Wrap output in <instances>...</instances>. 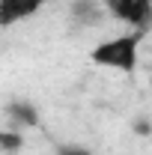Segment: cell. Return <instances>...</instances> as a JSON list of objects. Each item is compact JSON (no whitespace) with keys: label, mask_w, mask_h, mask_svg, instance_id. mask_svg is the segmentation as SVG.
I'll list each match as a JSON object with an SVG mask.
<instances>
[{"label":"cell","mask_w":152,"mask_h":155,"mask_svg":"<svg viewBox=\"0 0 152 155\" xmlns=\"http://www.w3.org/2000/svg\"><path fill=\"white\" fill-rule=\"evenodd\" d=\"M134 131H137V134H149V119H146V116H137V119H134Z\"/></svg>","instance_id":"ba28073f"},{"label":"cell","mask_w":152,"mask_h":155,"mask_svg":"<svg viewBox=\"0 0 152 155\" xmlns=\"http://www.w3.org/2000/svg\"><path fill=\"white\" fill-rule=\"evenodd\" d=\"M48 0H0V27H12L18 21L33 18Z\"/></svg>","instance_id":"3957f363"},{"label":"cell","mask_w":152,"mask_h":155,"mask_svg":"<svg viewBox=\"0 0 152 155\" xmlns=\"http://www.w3.org/2000/svg\"><path fill=\"white\" fill-rule=\"evenodd\" d=\"M69 18L81 30H93V27H101L104 24V6L98 0H72Z\"/></svg>","instance_id":"7a4b0ae2"},{"label":"cell","mask_w":152,"mask_h":155,"mask_svg":"<svg viewBox=\"0 0 152 155\" xmlns=\"http://www.w3.org/2000/svg\"><path fill=\"white\" fill-rule=\"evenodd\" d=\"M57 155H93L87 146H60Z\"/></svg>","instance_id":"52a82bcc"},{"label":"cell","mask_w":152,"mask_h":155,"mask_svg":"<svg viewBox=\"0 0 152 155\" xmlns=\"http://www.w3.org/2000/svg\"><path fill=\"white\" fill-rule=\"evenodd\" d=\"M6 116H9V128H15V131H21V128H36L39 125V110L33 107V101H24V98H18V101H9L6 104Z\"/></svg>","instance_id":"277c9868"},{"label":"cell","mask_w":152,"mask_h":155,"mask_svg":"<svg viewBox=\"0 0 152 155\" xmlns=\"http://www.w3.org/2000/svg\"><path fill=\"white\" fill-rule=\"evenodd\" d=\"M140 39H143V33L134 30V33H125V36L98 42L93 51H90V60H93L95 66H104V69H116V72L131 75L134 69H137V48H140Z\"/></svg>","instance_id":"6da1fadb"},{"label":"cell","mask_w":152,"mask_h":155,"mask_svg":"<svg viewBox=\"0 0 152 155\" xmlns=\"http://www.w3.org/2000/svg\"><path fill=\"white\" fill-rule=\"evenodd\" d=\"M21 146H24L21 131H15V128H0V149L3 152H18Z\"/></svg>","instance_id":"8992f818"},{"label":"cell","mask_w":152,"mask_h":155,"mask_svg":"<svg viewBox=\"0 0 152 155\" xmlns=\"http://www.w3.org/2000/svg\"><path fill=\"white\" fill-rule=\"evenodd\" d=\"M134 3H137V0H107V3H104V12H107V15H114L116 21H122V24H128V27H131Z\"/></svg>","instance_id":"5b68a950"}]
</instances>
